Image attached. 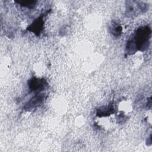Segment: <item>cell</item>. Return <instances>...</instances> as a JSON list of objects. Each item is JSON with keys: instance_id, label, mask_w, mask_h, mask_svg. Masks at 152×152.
<instances>
[{"instance_id": "6da1fadb", "label": "cell", "mask_w": 152, "mask_h": 152, "mask_svg": "<svg viewBox=\"0 0 152 152\" xmlns=\"http://www.w3.org/2000/svg\"><path fill=\"white\" fill-rule=\"evenodd\" d=\"M150 33V28L147 26L140 28L137 30L135 40L132 41L137 49L143 50L147 48Z\"/></svg>"}, {"instance_id": "7a4b0ae2", "label": "cell", "mask_w": 152, "mask_h": 152, "mask_svg": "<svg viewBox=\"0 0 152 152\" xmlns=\"http://www.w3.org/2000/svg\"><path fill=\"white\" fill-rule=\"evenodd\" d=\"M46 83L43 79L33 78L29 81V87L34 91H41L45 88Z\"/></svg>"}, {"instance_id": "3957f363", "label": "cell", "mask_w": 152, "mask_h": 152, "mask_svg": "<svg viewBox=\"0 0 152 152\" xmlns=\"http://www.w3.org/2000/svg\"><path fill=\"white\" fill-rule=\"evenodd\" d=\"M44 100V96L43 94L37 95L33 97L26 105L25 109L27 110H32L40 106Z\"/></svg>"}, {"instance_id": "277c9868", "label": "cell", "mask_w": 152, "mask_h": 152, "mask_svg": "<svg viewBox=\"0 0 152 152\" xmlns=\"http://www.w3.org/2000/svg\"><path fill=\"white\" fill-rule=\"evenodd\" d=\"M42 19L43 17H40V18L36 20L29 27V30H30L31 31L37 34H39L43 27V21Z\"/></svg>"}, {"instance_id": "5b68a950", "label": "cell", "mask_w": 152, "mask_h": 152, "mask_svg": "<svg viewBox=\"0 0 152 152\" xmlns=\"http://www.w3.org/2000/svg\"><path fill=\"white\" fill-rule=\"evenodd\" d=\"M17 2L22 6L31 8H33L35 5L36 1H17Z\"/></svg>"}]
</instances>
